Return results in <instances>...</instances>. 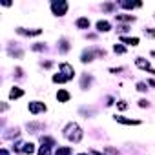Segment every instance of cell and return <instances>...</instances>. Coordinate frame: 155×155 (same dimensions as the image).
Wrapping results in <instances>:
<instances>
[{"instance_id":"23","label":"cell","mask_w":155,"mask_h":155,"mask_svg":"<svg viewBox=\"0 0 155 155\" xmlns=\"http://www.w3.org/2000/svg\"><path fill=\"white\" fill-rule=\"evenodd\" d=\"M139 106H140V108H148V101L140 99V101H139Z\"/></svg>"},{"instance_id":"7","label":"cell","mask_w":155,"mask_h":155,"mask_svg":"<svg viewBox=\"0 0 155 155\" xmlns=\"http://www.w3.org/2000/svg\"><path fill=\"white\" fill-rule=\"evenodd\" d=\"M24 95V91L20 90V88H13L11 91H9V99H18V97H22Z\"/></svg>"},{"instance_id":"20","label":"cell","mask_w":155,"mask_h":155,"mask_svg":"<svg viewBox=\"0 0 155 155\" xmlns=\"http://www.w3.org/2000/svg\"><path fill=\"white\" fill-rule=\"evenodd\" d=\"M144 33H146L148 37H155V29H153V28H148V29H144Z\"/></svg>"},{"instance_id":"19","label":"cell","mask_w":155,"mask_h":155,"mask_svg":"<svg viewBox=\"0 0 155 155\" xmlns=\"http://www.w3.org/2000/svg\"><path fill=\"white\" fill-rule=\"evenodd\" d=\"M42 142H44V144H55V140H53L51 137H42Z\"/></svg>"},{"instance_id":"11","label":"cell","mask_w":155,"mask_h":155,"mask_svg":"<svg viewBox=\"0 0 155 155\" xmlns=\"http://www.w3.org/2000/svg\"><path fill=\"white\" fill-rule=\"evenodd\" d=\"M117 122H122V124H139V120H131V119H124V117H115Z\"/></svg>"},{"instance_id":"8","label":"cell","mask_w":155,"mask_h":155,"mask_svg":"<svg viewBox=\"0 0 155 155\" xmlns=\"http://www.w3.org/2000/svg\"><path fill=\"white\" fill-rule=\"evenodd\" d=\"M57 99H58L60 102H68V101H69V93L64 91V90H60V91L57 93Z\"/></svg>"},{"instance_id":"25","label":"cell","mask_w":155,"mask_h":155,"mask_svg":"<svg viewBox=\"0 0 155 155\" xmlns=\"http://www.w3.org/2000/svg\"><path fill=\"white\" fill-rule=\"evenodd\" d=\"M81 155H86V153H81Z\"/></svg>"},{"instance_id":"21","label":"cell","mask_w":155,"mask_h":155,"mask_svg":"<svg viewBox=\"0 0 155 155\" xmlns=\"http://www.w3.org/2000/svg\"><path fill=\"white\" fill-rule=\"evenodd\" d=\"M117 106H119V110H122V111H124V110L128 108V104H126L124 101H120V102H117Z\"/></svg>"},{"instance_id":"10","label":"cell","mask_w":155,"mask_h":155,"mask_svg":"<svg viewBox=\"0 0 155 155\" xmlns=\"http://www.w3.org/2000/svg\"><path fill=\"white\" fill-rule=\"evenodd\" d=\"M120 40L126 42V44H131V46H137V44H139V38H137V37H131V38H130V37H120Z\"/></svg>"},{"instance_id":"5","label":"cell","mask_w":155,"mask_h":155,"mask_svg":"<svg viewBox=\"0 0 155 155\" xmlns=\"http://www.w3.org/2000/svg\"><path fill=\"white\" fill-rule=\"evenodd\" d=\"M135 64H137L140 69H148L150 73H153V75H155V69H151V68H150V62H148V60H144V58H140V57H139V58L135 60Z\"/></svg>"},{"instance_id":"16","label":"cell","mask_w":155,"mask_h":155,"mask_svg":"<svg viewBox=\"0 0 155 155\" xmlns=\"http://www.w3.org/2000/svg\"><path fill=\"white\" fill-rule=\"evenodd\" d=\"M35 151V148H33V144H24V153H33Z\"/></svg>"},{"instance_id":"24","label":"cell","mask_w":155,"mask_h":155,"mask_svg":"<svg viewBox=\"0 0 155 155\" xmlns=\"http://www.w3.org/2000/svg\"><path fill=\"white\" fill-rule=\"evenodd\" d=\"M151 55H153V57H155V51H153V53H151Z\"/></svg>"},{"instance_id":"3","label":"cell","mask_w":155,"mask_h":155,"mask_svg":"<svg viewBox=\"0 0 155 155\" xmlns=\"http://www.w3.org/2000/svg\"><path fill=\"white\" fill-rule=\"evenodd\" d=\"M29 111L31 113H40V111H46V104L44 102H29Z\"/></svg>"},{"instance_id":"17","label":"cell","mask_w":155,"mask_h":155,"mask_svg":"<svg viewBox=\"0 0 155 155\" xmlns=\"http://www.w3.org/2000/svg\"><path fill=\"white\" fill-rule=\"evenodd\" d=\"M38 155H51V151H49L48 146H42V148L38 150Z\"/></svg>"},{"instance_id":"13","label":"cell","mask_w":155,"mask_h":155,"mask_svg":"<svg viewBox=\"0 0 155 155\" xmlns=\"http://www.w3.org/2000/svg\"><path fill=\"white\" fill-rule=\"evenodd\" d=\"M71 148H57V155H69Z\"/></svg>"},{"instance_id":"22","label":"cell","mask_w":155,"mask_h":155,"mask_svg":"<svg viewBox=\"0 0 155 155\" xmlns=\"http://www.w3.org/2000/svg\"><path fill=\"white\" fill-rule=\"evenodd\" d=\"M137 90H139V91H146V84H144V82H139V84H137Z\"/></svg>"},{"instance_id":"2","label":"cell","mask_w":155,"mask_h":155,"mask_svg":"<svg viewBox=\"0 0 155 155\" xmlns=\"http://www.w3.org/2000/svg\"><path fill=\"white\" fill-rule=\"evenodd\" d=\"M51 9H53V13H55L57 17H62V15H66V11H68V4H66V2H53V4H51Z\"/></svg>"},{"instance_id":"9","label":"cell","mask_w":155,"mask_h":155,"mask_svg":"<svg viewBox=\"0 0 155 155\" xmlns=\"http://www.w3.org/2000/svg\"><path fill=\"white\" fill-rule=\"evenodd\" d=\"M77 28L88 29V28H90V20H88V18H79V20H77Z\"/></svg>"},{"instance_id":"12","label":"cell","mask_w":155,"mask_h":155,"mask_svg":"<svg viewBox=\"0 0 155 155\" xmlns=\"http://www.w3.org/2000/svg\"><path fill=\"white\" fill-rule=\"evenodd\" d=\"M81 60H82L84 64H86V62H91V60H93V53H91V51H86V53H82V58H81Z\"/></svg>"},{"instance_id":"6","label":"cell","mask_w":155,"mask_h":155,"mask_svg":"<svg viewBox=\"0 0 155 155\" xmlns=\"http://www.w3.org/2000/svg\"><path fill=\"white\" fill-rule=\"evenodd\" d=\"M110 22H106V20H99L97 22V29L101 31V33H106V31H110Z\"/></svg>"},{"instance_id":"4","label":"cell","mask_w":155,"mask_h":155,"mask_svg":"<svg viewBox=\"0 0 155 155\" xmlns=\"http://www.w3.org/2000/svg\"><path fill=\"white\" fill-rule=\"evenodd\" d=\"M60 69H62V73H64V77H66V79L69 81L71 79V77H73V66H69L68 62H64V64H60Z\"/></svg>"},{"instance_id":"18","label":"cell","mask_w":155,"mask_h":155,"mask_svg":"<svg viewBox=\"0 0 155 155\" xmlns=\"http://www.w3.org/2000/svg\"><path fill=\"white\" fill-rule=\"evenodd\" d=\"M113 51H115V53H124V51H126V48H124V46H120V44H117V46H113Z\"/></svg>"},{"instance_id":"14","label":"cell","mask_w":155,"mask_h":155,"mask_svg":"<svg viewBox=\"0 0 155 155\" xmlns=\"http://www.w3.org/2000/svg\"><path fill=\"white\" fill-rule=\"evenodd\" d=\"M68 79L64 75H53V82H66Z\"/></svg>"},{"instance_id":"15","label":"cell","mask_w":155,"mask_h":155,"mask_svg":"<svg viewBox=\"0 0 155 155\" xmlns=\"http://www.w3.org/2000/svg\"><path fill=\"white\" fill-rule=\"evenodd\" d=\"M117 20H126V22H133L135 20V17H126V15H117Z\"/></svg>"},{"instance_id":"1","label":"cell","mask_w":155,"mask_h":155,"mask_svg":"<svg viewBox=\"0 0 155 155\" xmlns=\"http://www.w3.org/2000/svg\"><path fill=\"white\" fill-rule=\"evenodd\" d=\"M64 135H66V139H69L73 142H79L82 139V131H81V128L77 126L75 122H71V124H68L64 128Z\"/></svg>"}]
</instances>
